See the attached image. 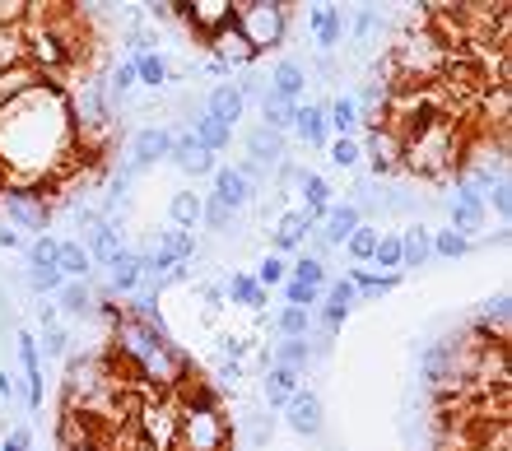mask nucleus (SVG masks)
<instances>
[{"label":"nucleus","instance_id":"obj_22","mask_svg":"<svg viewBox=\"0 0 512 451\" xmlns=\"http://www.w3.org/2000/svg\"><path fill=\"white\" fill-rule=\"evenodd\" d=\"M210 47H215V61H224L229 70H233V66H252V61H256L252 42L238 33V24H229L224 33H215V38H210Z\"/></svg>","mask_w":512,"mask_h":451},{"label":"nucleus","instance_id":"obj_45","mask_svg":"<svg viewBox=\"0 0 512 451\" xmlns=\"http://www.w3.org/2000/svg\"><path fill=\"white\" fill-rule=\"evenodd\" d=\"M289 279H298V284H312V289H322V293H326V284H331L322 261H312V256H303V252L289 261Z\"/></svg>","mask_w":512,"mask_h":451},{"label":"nucleus","instance_id":"obj_38","mask_svg":"<svg viewBox=\"0 0 512 451\" xmlns=\"http://www.w3.org/2000/svg\"><path fill=\"white\" fill-rule=\"evenodd\" d=\"M270 326L280 331V340H312V312H303V307H280V317Z\"/></svg>","mask_w":512,"mask_h":451},{"label":"nucleus","instance_id":"obj_57","mask_svg":"<svg viewBox=\"0 0 512 451\" xmlns=\"http://www.w3.org/2000/svg\"><path fill=\"white\" fill-rule=\"evenodd\" d=\"M28 447H33V428H10L0 438V451H28Z\"/></svg>","mask_w":512,"mask_h":451},{"label":"nucleus","instance_id":"obj_28","mask_svg":"<svg viewBox=\"0 0 512 451\" xmlns=\"http://www.w3.org/2000/svg\"><path fill=\"white\" fill-rule=\"evenodd\" d=\"M266 89L280 93V98H289V103H303V89H308V66H303V61H280Z\"/></svg>","mask_w":512,"mask_h":451},{"label":"nucleus","instance_id":"obj_34","mask_svg":"<svg viewBox=\"0 0 512 451\" xmlns=\"http://www.w3.org/2000/svg\"><path fill=\"white\" fill-rule=\"evenodd\" d=\"M135 80L145 84V89H168V84H173V66H168V56L163 52H149V56H140V61H135Z\"/></svg>","mask_w":512,"mask_h":451},{"label":"nucleus","instance_id":"obj_8","mask_svg":"<svg viewBox=\"0 0 512 451\" xmlns=\"http://www.w3.org/2000/svg\"><path fill=\"white\" fill-rule=\"evenodd\" d=\"M359 149H364V163H368V173H373V177L401 173V149H405V140L391 131V126H378V131L368 135Z\"/></svg>","mask_w":512,"mask_h":451},{"label":"nucleus","instance_id":"obj_7","mask_svg":"<svg viewBox=\"0 0 512 451\" xmlns=\"http://www.w3.org/2000/svg\"><path fill=\"white\" fill-rule=\"evenodd\" d=\"M280 414H284V428H289V433H298V438H322L326 410H322V396H317V391L298 386Z\"/></svg>","mask_w":512,"mask_h":451},{"label":"nucleus","instance_id":"obj_19","mask_svg":"<svg viewBox=\"0 0 512 451\" xmlns=\"http://www.w3.org/2000/svg\"><path fill=\"white\" fill-rule=\"evenodd\" d=\"M401 233V270H419L433 261V228L429 224H405Z\"/></svg>","mask_w":512,"mask_h":451},{"label":"nucleus","instance_id":"obj_48","mask_svg":"<svg viewBox=\"0 0 512 451\" xmlns=\"http://www.w3.org/2000/svg\"><path fill=\"white\" fill-rule=\"evenodd\" d=\"M252 335H238V331H219L215 335V349H219V359H233V363H243L247 354H252Z\"/></svg>","mask_w":512,"mask_h":451},{"label":"nucleus","instance_id":"obj_13","mask_svg":"<svg viewBox=\"0 0 512 451\" xmlns=\"http://www.w3.org/2000/svg\"><path fill=\"white\" fill-rule=\"evenodd\" d=\"M317 233V219H308L303 210H284L280 219H275V228H270V247H275V256L284 252H303V242Z\"/></svg>","mask_w":512,"mask_h":451},{"label":"nucleus","instance_id":"obj_3","mask_svg":"<svg viewBox=\"0 0 512 451\" xmlns=\"http://www.w3.org/2000/svg\"><path fill=\"white\" fill-rule=\"evenodd\" d=\"M233 19H238L233 0H191V5H173V24H182L201 42H210L215 33H224Z\"/></svg>","mask_w":512,"mask_h":451},{"label":"nucleus","instance_id":"obj_39","mask_svg":"<svg viewBox=\"0 0 512 451\" xmlns=\"http://www.w3.org/2000/svg\"><path fill=\"white\" fill-rule=\"evenodd\" d=\"M378 238H382V228L378 224H359L350 233V238H345V252H350V261H359V266H368V261H373V247H378Z\"/></svg>","mask_w":512,"mask_h":451},{"label":"nucleus","instance_id":"obj_46","mask_svg":"<svg viewBox=\"0 0 512 451\" xmlns=\"http://www.w3.org/2000/svg\"><path fill=\"white\" fill-rule=\"evenodd\" d=\"M252 279L270 293L275 284H284V279H289V261H284V256H261V261L252 266Z\"/></svg>","mask_w":512,"mask_h":451},{"label":"nucleus","instance_id":"obj_55","mask_svg":"<svg viewBox=\"0 0 512 451\" xmlns=\"http://www.w3.org/2000/svg\"><path fill=\"white\" fill-rule=\"evenodd\" d=\"M322 298H326V303L350 307V312H354V307H359V298H354V284H350V279H345V275H340V279H331V284H326V293H322Z\"/></svg>","mask_w":512,"mask_h":451},{"label":"nucleus","instance_id":"obj_2","mask_svg":"<svg viewBox=\"0 0 512 451\" xmlns=\"http://www.w3.org/2000/svg\"><path fill=\"white\" fill-rule=\"evenodd\" d=\"M229 447H233V424L224 410H201L177 419L173 451H229Z\"/></svg>","mask_w":512,"mask_h":451},{"label":"nucleus","instance_id":"obj_52","mask_svg":"<svg viewBox=\"0 0 512 451\" xmlns=\"http://www.w3.org/2000/svg\"><path fill=\"white\" fill-rule=\"evenodd\" d=\"M243 363H233V359H219L215 363V372H210V382L219 386V396H229V391H238V386H243Z\"/></svg>","mask_w":512,"mask_h":451},{"label":"nucleus","instance_id":"obj_1","mask_svg":"<svg viewBox=\"0 0 512 451\" xmlns=\"http://www.w3.org/2000/svg\"><path fill=\"white\" fill-rule=\"evenodd\" d=\"M233 10H238L233 24L252 42L256 56L284 47V38H289V5H280V0H243V5H233Z\"/></svg>","mask_w":512,"mask_h":451},{"label":"nucleus","instance_id":"obj_50","mask_svg":"<svg viewBox=\"0 0 512 451\" xmlns=\"http://www.w3.org/2000/svg\"><path fill=\"white\" fill-rule=\"evenodd\" d=\"M38 354H42V359H61V363H66V359H70V331H66V326H52V331H42Z\"/></svg>","mask_w":512,"mask_h":451},{"label":"nucleus","instance_id":"obj_32","mask_svg":"<svg viewBox=\"0 0 512 451\" xmlns=\"http://www.w3.org/2000/svg\"><path fill=\"white\" fill-rule=\"evenodd\" d=\"M154 242H159L163 252L173 256L177 266H191V261L201 256V242H196V233H187V228H173V224H168V228H163V233H159V238H154Z\"/></svg>","mask_w":512,"mask_h":451},{"label":"nucleus","instance_id":"obj_5","mask_svg":"<svg viewBox=\"0 0 512 451\" xmlns=\"http://www.w3.org/2000/svg\"><path fill=\"white\" fill-rule=\"evenodd\" d=\"M489 224V210H485V196L475 191V186L457 182L452 186V200H447V228L452 233H461V238H480Z\"/></svg>","mask_w":512,"mask_h":451},{"label":"nucleus","instance_id":"obj_12","mask_svg":"<svg viewBox=\"0 0 512 451\" xmlns=\"http://www.w3.org/2000/svg\"><path fill=\"white\" fill-rule=\"evenodd\" d=\"M168 163L182 168V173H191V177H205V173H215L219 168V159L210 154V149L196 145V135L191 131H173V140H168Z\"/></svg>","mask_w":512,"mask_h":451},{"label":"nucleus","instance_id":"obj_61","mask_svg":"<svg viewBox=\"0 0 512 451\" xmlns=\"http://www.w3.org/2000/svg\"><path fill=\"white\" fill-rule=\"evenodd\" d=\"M0 400H5V405L14 400V377H10V368H0Z\"/></svg>","mask_w":512,"mask_h":451},{"label":"nucleus","instance_id":"obj_16","mask_svg":"<svg viewBox=\"0 0 512 451\" xmlns=\"http://www.w3.org/2000/svg\"><path fill=\"white\" fill-rule=\"evenodd\" d=\"M210 177H215V191H210V196H215V200H224V205H229L233 214H238V210H247V205H252V200L261 196L256 186H247V177L238 173L233 163H229V168H215V173H210Z\"/></svg>","mask_w":512,"mask_h":451},{"label":"nucleus","instance_id":"obj_41","mask_svg":"<svg viewBox=\"0 0 512 451\" xmlns=\"http://www.w3.org/2000/svg\"><path fill=\"white\" fill-rule=\"evenodd\" d=\"M475 242L461 238V233H452V228H433V256H443V261H461V256H471Z\"/></svg>","mask_w":512,"mask_h":451},{"label":"nucleus","instance_id":"obj_11","mask_svg":"<svg viewBox=\"0 0 512 451\" xmlns=\"http://www.w3.org/2000/svg\"><path fill=\"white\" fill-rule=\"evenodd\" d=\"M247 163H256V168H261V173H275V168H280L284 159H289V140H284V135H275V131H266V126H261V121H256L252 131H247Z\"/></svg>","mask_w":512,"mask_h":451},{"label":"nucleus","instance_id":"obj_58","mask_svg":"<svg viewBox=\"0 0 512 451\" xmlns=\"http://www.w3.org/2000/svg\"><path fill=\"white\" fill-rule=\"evenodd\" d=\"M187 279H191V266H173V270H168V275H159V279H154V289H182V284H187Z\"/></svg>","mask_w":512,"mask_h":451},{"label":"nucleus","instance_id":"obj_51","mask_svg":"<svg viewBox=\"0 0 512 451\" xmlns=\"http://www.w3.org/2000/svg\"><path fill=\"white\" fill-rule=\"evenodd\" d=\"M485 210L499 214V224H508V219H512V182H508V177H499V182L485 191Z\"/></svg>","mask_w":512,"mask_h":451},{"label":"nucleus","instance_id":"obj_59","mask_svg":"<svg viewBox=\"0 0 512 451\" xmlns=\"http://www.w3.org/2000/svg\"><path fill=\"white\" fill-rule=\"evenodd\" d=\"M38 321H42V331L61 326V312H56V303H38Z\"/></svg>","mask_w":512,"mask_h":451},{"label":"nucleus","instance_id":"obj_29","mask_svg":"<svg viewBox=\"0 0 512 451\" xmlns=\"http://www.w3.org/2000/svg\"><path fill=\"white\" fill-rule=\"evenodd\" d=\"M298 386H303V377L289 368H270L266 377H261V400H266V410H284L289 405V396H294Z\"/></svg>","mask_w":512,"mask_h":451},{"label":"nucleus","instance_id":"obj_63","mask_svg":"<svg viewBox=\"0 0 512 451\" xmlns=\"http://www.w3.org/2000/svg\"><path fill=\"white\" fill-rule=\"evenodd\" d=\"M70 451H103V447H70Z\"/></svg>","mask_w":512,"mask_h":451},{"label":"nucleus","instance_id":"obj_4","mask_svg":"<svg viewBox=\"0 0 512 451\" xmlns=\"http://www.w3.org/2000/svg\"><path fill=\"white\" fill-rule=\"evenodd\" d=\"M0 210H5V219H10V228L19 238H24V233L42 238V233L52 228V200L33 196V191H5V196H0Z\"/></svg>","mask_w":512,"mask_h":451},{"label":"nucleus","instance_id":"obj_36","mask_svg":"<svg viewBox=\"0 0 512 451\" xmlns=\"http://www.w3.org/2000/svg\"><path fill=\"white\" fill-rule=\"evenodd\" d=\"M326 126H331V135H354V126H359L354 93H336V98L326 103Z\"/></svg>","mask_w":512,"mask_h":451},{"label":"nucleus","instance_id":"obj_40","mask_svg":"<svg viewBox=\"0 0 512 451\" xmlns=\"http://www.w3.org/2000/svg\"><path fill=\"white\" fill-rule=\"evenodd\" d=\"M14 354H19V368H24V382H38V377H42L38 335H33V331H19V335H14Z\"/></svg>","mask_w":512,"mask_h":451},{"label":"nucleus","instance_id":"obj_43","mask_svg":"<svg viewBox=\"0 0 512 451\" xmlns=\"http://www.w3.org/2000/svg\"><path fill=\"white\" fill-rule=\"evenodd\" d=\"M326 159L336 163V168H359V163H364V149H359V140H354V135H331Z\"/></svg>","mask_w":512,"mask_h":451},{"label":"nucleus","instance_id":"obj_54","mask_svg":"<svg viewBox=\"0 0 512 451\" xmlns=\"http://www.w3.org/2000/svg\"><path fill=\"white\" fill-rule=\"evenodd\" d=\"M317 321H322V335H331V340H336L340 335V326H345V321H350V307H340V303H317Z\"/></svg>","mask_w":512,"mask_h":451},{"label":"nucleus","instance_id":"obj_56","mask_svg":"<svg viewBox=\"0 0 512 451\" xmlns=\"http://www.w3.org/2000/svg\"><path fill=\"white\" fill-rule=\"evenodd\" d=\"M201 307H205V321H215L224 312V284H201Z\"/></svg>","mask_w":512,"mask_h":451},{"label":"nucleus","instance_id":"obj_23","mask_svg":"<svg viewBox=\"0 0 512 451\" xmlns=\"http://www.w3.org/2000/svg\"><path fill=\"white\" fill-rule=\"evenodd\" d=\"M485 335H494V340H508V326H512V298L508 289H499L494 298H485L480 303V321H475Z\"/></svg>","mask_w":512,"mask_h":451},{"label":"nucleus","instance_id":"obj_30","mask_svg":"<svg viewBox=\"0 0 512 451\" xmlns=\"http://www.w3.org/2000/svg\"><path fill=\"white\" fill-rule=\"evenodd\" d=\"M256 107H261V126L266 131H275V135H284V131H294V107L298 103H289V98H280V93H261L256 98Z\"/></svg>","mask_w":512,"mask_h":451},{"label":"nucleus","instance_id":"obj_20","mask_svg":"<svg viewBox=\"0 0 512 451\" xmlns=\"http://www.w3.org/2000/svg\"><path fill=\"white\" fill-rule=\"evenodd\" d=\"M205 112H210L215 121H224V126H238L243 112H247V103H243V93L233 89V80H219L215 89L205 93Z\"/></svg>","mask_w":512,"mask_h":451},{"label":"nucleus","instance_id":"obj_42","mask_svg":"<svg viewBox=\"0 0 512 451\" xmlns=\"http://www.w3.org/2000/svg\"><path fill=\"white\" fill-rule=\"evenodd\" d=\"M201 228H210V233H238L233 210L224 205V200H215V196H201Z\"/></svg>","mask_w":512,"mask_h":451},{"label":"nucleus","instance_id":"obj_17","mask_svg":"<svg viewBox=\"0 0 512 451\" xmlns=\"http://www.w3.org/2000/svg\"><path fill=\"white\" fill-rule=\"evenodd\" d=\"M359 224H364V214L354 210L350 200H336V205L326 210V219L317 224V238H322L326 247H345V238H350Z\"/></svg>","mask_w":512,"mask_h":451},{"label":"nucleus","instance_id":"obj_25","mask_svg":"<svg viewBox=\"0 0 512 451\" xmlns=\"http://www.w3.org/2000/svg\"><path fill=\"white\" fill-rule=\"evenodd\" d=\"M480 112H485V126H494V135H508L512 84H489V89L480 93Z\"/></svg>","mask_w":512,"mask_h":451},{"label":"nucleus","instance_id":"obj_31","mask_svg":"<svg viewBox=\"0 0 512 451\" xmlns=\"http://www.w3.org/2000/svg\"><path fill=\"white\" fill-rule=\"evenodd\" d=\"M56 270L66 279H94V261L84 252L80 238H61V252H56Z\"/></svg>","mask_w":512,"mask_h":451},{"label":"nucleus","instance_id":"obj_10","mask_svg":"<svg viewBox=\"0 0 512 451\" xmlns=\"http://www.w3.org/2000/svg\"><path fill=\"white\" fill-rule=\"evenodd\" d=\"M308 24H312V38H317V52L331 56L345 42V33H350V14L340 10V5H312Z\"/></svg>","mask_w":512,"mask_h":451},{"label":"nucleus","instance_id":"obj_37","mask_svg":"<svg viewBox=\"0 0 512 451\" xmlns=\"http://www.w3.org/2000/svg\"><path fill=\"white\" fill-rule=\"evenodd\" d=\"M168 219H173V228H201V196L196 191H173V200H168Z\"/></svg>","mask_w":512,"mask_h":451},{"label":"nucleus","instance_id":"obj_64","mask_svg":"<svg viewBox=\"0 0 512 451\" xmlns=\"http://www.w3.org/2000/svg\"><path fill=\"white\" fill-rule=\"evenodd\" d=\"M443 451H447V447H443Z\"/></svg>","mask_w":512,"mask_h":451},{"label":"nucleus","instance_id":"obj_49","mask_svg":"<svg viewBox=\"0 0 512 451\" xmlns=\"http://www.w3.org/2000/svg\"><path fill=\"white\" fill-rule=\"evenodd\" d=\"M24 279H28V289L38 293V298H47V293H56L61 284H66V275H61L56 266H28Z\"/></svg>","mask_w":512,"mask_h":451},{"label":"nucleus","instance_id":"obj_21","mask_svg":"<svg viewBox=\"0 0 512 451\" xmlns=\"http://www.w3.org/2000/svg\"><path fill=\"white\" fill-rule=\"evenodd\" d=\"M140 284H145V275H140V252H135V247H122V256L108 266V289L131 298V293H140Z\"/></svg>","mask_w":512,"mask_h":451},{"label":"nucleus","instance_id":"obj_53","mask_svg":"<svg viewBox=\"0 0 512 451\" xmlns=\"http://www.w3.org/2000/svg\"><path fill=\"white\" fill-rule=\"evenodd\" d=\"M28 252V266H56V252H61V238H52V233H42V238H33L24 247Z\"/></svg>","mask_w":512,"mask_h":451},{"label":"nucleus","instance_id":"obj_24","mask_svg":"<svg viewBox=\"0 0 512 451\" xmlns=\"http://www.w3.org/2000/svg\"><path fill=\"white\" fill-rule=\"evenodd\" d=\"M191 135H196V145H201V149H210L215 159H219V154H224V149L233 145V126H224V121H215V117H210V112H205V107H201V112H196V117H191Z\"/></svg>","mask_w":512,"mask_h":451},{"label":"nucleus","instance_id":"obj_9","mask_svg":"<svg viewBox=\"0 0 512 451\" xmlns=\"http://www.w3.org/2000/svg\"><path fill=\"white\" fill-rule=\"evenodd\" d=\"M122 224L117 219H98V224L84 228V252L94 261V270H108L117 256H122Z\"/></svg>","mask_w":512,"mask_h":451},{"label":"nucleus","instance_id":"obj_18","mask_svg":"<svg viewBox=\"0 0 512 451\" xmlns=\"http://www.w3.org/2000/svg\"><path fill=\"white\" fill-rule=\"evenodd\" d=\"M294 135L312 149L331 145V126H326V103H298L294 107Z\"/></svg>","mask_w":512,"mask_h":451},{"label":"nucleus","instance_id":"obj_62","mask_svg":"<svg viewBox=\"0 0 512 451\" xmlns=\"http://www.w3.org/2000/svg\"><path fill=\"white\" fill-rule=\"evenodd\" d=\"M0 196H5V163H0Z\"/></svg>","mask_w":512,"mask_h":451},{"label":"nucleus","instance_id":"obj_15","mask_svg":"<svg viewBox=\"0 0 512 451\" xmlns=\"http://www.w3.org/2000/svg\"><path fill=\"white\" fill-rule=\"evenodd\" d=\"M294 186H298V191H303V214L322 224V219H326V210L336 205V186L326 182L322 173H312V168H298V182H294Z\"/></svg>","mask_w":512,"mask_h":451},{"label":"nucleus","instance_id":"obj_47","mask_svg":"<svg viewBox=\"0 0 512 451\" xmlns=\"http://www.w3.org/2000/svg\"><path fill=\"white\" fill-rule=\"evenodd\" d=\"M284 307H303V312H317L322 303V289H312V284H298V279H284Z\"/></svg>","mask_w":512,"mask_h":451},{"label":"nucleus","instance_id":"obj_6","mask_svg":"<svg viewBox=\"0 0 512 451\" xmlns=\"http://www.w3.org/2000/svg\"><path fill=\"white\" fill-rule=\"evenodd\" d=\"M168 140H173V131H168V126H140V131L131 135L126 154H122V168L131 177H145L159 159H168Z\"/></svg>","mask_w":512,"mask_h":451},{"label":"nucleus","instance_id":"obj_33","mask_svg":"<svg viewBox=\"0 0 512 451\" xmlns=\"http://www.w3.org/2000/svg\"><path fill=\"white\" fill-rule=\"evenodd\" d=\"M270 359H275V368H289V372H303L312 368V345L308 340H275V349H270Z\"/></svg>","mask_w":512,"mask_h":451},{"label":"nucleus","instance_id":"obj_60","mask_svg":"<svg viewBox=\"0 0 512 451\" xmlns=\"http://www.w3.org/2000/svg\"><path fill=\"white\" fill-rule=\"evenodd\" d=\"M0 247H5V252H19V247H24V238H19L10 224H0Z\"/></svg>","mask_w":512,"mask_h":451},{"label":"nucleus","instance_id":"obj_27","mask_svg":"<svg viewBox=\"0 0 512 451\" xmlns=\"http://www.w3.org/2000/svg\"><path fill=\"white\" fill-rule=\"evenodd\" d=\"M56 312L61 317H89L94 312V284L89 279H66L56 289Z\"/></svg>","mask_w":512,"mask_h":451},{"label":"nucleus","instance_id":"obj_14","mask_svg":"<svg viewBox=\"0 0 512 451\" xmlns=\"http://www.w3.org/2000/svg\"><path fill=\"white\" fill-rule=\"evenodd\" d=\"M219 284H224V303L247 307V312H256V317H266L270 293L252 279V270H233V275H229V279H219Z\"/></svg>","mask_w":512,"mask_h":451},{"label":"nucleus","instance_id":"obj_26","mask_svg":"<svg viewBox=\"0 0 512 451\" xmlns=\"http://www.w3.org/2000/svg\"><path fill=\"white\" fill-rule=\"evenodd\" d=\"M345 279L354 284V298H359V303H378V298L401 289V275H373V270H364V266H354Z\"/></svg>","mask_w":512,"mask_h":451},{"label":"nucleus","instance_id":"obj_44","mask_svg":"<svg viewBox=\"0 0 512 451\" xmlns=\"http://www.w3.org/2000/svg\"><path fill=\"white\" fill-rule=\"evenodd\" d=\"M24 66V28H0V75Z\"/></svg>","mask_w":512,"mask_h":451},{"label":"nucleus","instance_id":"obj_35","mask_svg":"<svg viewBox=\"0 0 512 451\" xmlns=\"http://www.w3.org/2000/svg\"><path fill=\"white\" fill-rule=\"evenodd\" d=\"M368 266H373V275H401V233H396V228H387L378 238Z\"/></svg>","mask_w":512,"mask_h":451}]
</instances>
